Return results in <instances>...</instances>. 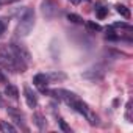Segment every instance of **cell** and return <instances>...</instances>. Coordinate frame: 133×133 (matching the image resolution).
I'll return each mask as SVG.
<instances>
[{
    "mask_svg": "<svg viewBox=\"0 0 133 133\" xmlns=\"http://www.w3.org/2000/svg\"><path fill=\"white\" fill-rule=\"evenodd\" d=\"M0 66L13 72H25L27 69V63L13 52L11 45H0Z\"/></svg>",
    "mask_w": 133,
    "mask_h": 133,
    "instance_id": "cell-1",
    "label": "cell"
},
{
    "mask_svg": "<svg viewBox=\"0 0 133 133\" xmlns=\"http://www.w3.org/2000/svg\"><path fill=\"white\" fill-rule=\"evenodd\" d=\"M35 27V11L31 8L25 10L24 16L21 17L19 21V25H17V35L19 36H28L30 31L33 30Z\"/></svg>",
    "mask_w": 133,
    "mask_h": 133,
    "instance_id": "cell-2",
    "label": "cell"
},
{
    "mask_svg": "<svg viewBox=\"0 0 133 133\" xmlns=\"http://www.w3.org/2000/svg\"><path fill=\"white\" fill-rule=\"evenodd\" d=\"M107 74V69L103 66H94V68L88 69L86 72L82 74V78L85 80H91V82H97V80H102Z\"/></svg>",
    "mask_w": 133,
    "mask_h": 133,
    "instance_id": "cell-3",
    "label": "cell"
},
{
    "mask_svg": "<svg viewBox=\"0 0 133 133\" xmlns=\"http://www.w3.org/2000/svg\"><path fill=\"white\" fill-rule=\"evenodd\" d=\"M41 11L45 19H53L58 14V3L55 0H44L41 5Z\"/></svg>",
    "mask_w": 133,
    "mask_h": 133,
    "instance_id": "cell-4",
    "label": "cell"
},
{
    "mask_svg": "<svg viewBox=\"0 0 133 133\" xmlns=\"http://www.w3.org/2000/svg\"><path fill=\"white\" fill-rule=\"evenodd\" d=\"M11 49H13V52L21 58V59H24L27 64L30 63V59H31V55H30V52L27 50V47L24 45V44H19V42H16V41H13L11 42Z\"/></svg>",
    "mask_w": 133,
    "mask_h": 133,
    "instance_id": "cell-5",
    "label": "cell"
},
{
    "mask_svg": "<svg viewBox=\"0 0 133 133\" xmlns=\"http://www.w3.org/2000/svg\"><path fill=\"white\" fill-rule=\"evenodd\" d=\"M24 94H25L27 105H28L30 108H35V107L38 105V97H36V94L31 91V88H30V86H25V88H24Z\"/></svg>",
    "mask_w": 133,
    "mask_h": 133,
    "instance_id": "cell-6",
    "label": "cell"
},
{
    "mask_svg": "<svg viewBox=\"0 0 133 133\" xmlns=\"http://www.w3.org/2000/svg\"><path fill=\"white\" fill-rule=\"evenodd\" d=\"M33 83L36 86H39L41 89H44V86H47V83H49V77L45 74H36L33 77Z\"/></svg>",
    "mask_w": 133,
    "mask_h": 133,
    "instance_id": "cell-7",
    "label": "cell"
},
{
    "mask_svg": "<svg viewBox=\"0 0 133 133\" xmlns=\"http://www.w3.org/2000/svg\"><path fill=\"white\" fill-rule=\"evenodd\" d=\"M33 122L38 125V128H41V130H44L45 128V125H47V122H45V119H44V116L42 114H39V113H35L33 114Z\"/></svg>",
    "mask_w": 133,
    "mask_h": 133,
    "instance_id": "cell-8",
    "label": "cell"
},
{
    "mask_svg": "<svg viewBox=\"0 0 133 133\" xmlns=\"http://www.w3.org/2000/svg\"><path fill=\"white\" fill-rule=\"evenodd\" d=\"M5 94H6L8 97H11V99H17V97H19V91H17V88H16L14 85H8V86L5 88Z\"/></svg>",
    "mask_w": 133,
    "mask_h": 133,
    "instance_id": "cell-9",
    "label": "cell"
},
{
    "mask_svg": "<svg viewBox=\"0 0 133 133\" xmlns=\"http://www.w3.org/2000/svg\"><path fill=\"white\" fill-rule=\"evenodd\" d=\"M0 130H2L3 133H16V127L11 125V124L6 122V121H2V122H0Z\"/></svg>",
    "mask_w": 133,
    "mask_h": 133,
    "instance_id": "cell-10",
    "label": "cell"
},
{
    "mask_svg": "<svg viewBox=\"0 0 133 133\" xmlns=\"http://www.w3.org/2000/svg\"><path fill=\"white\" fill-rule=\"evenodd\" d=\"M116 11L122 16V17H125V19H130V10L125 6V5H116Z\"/></svg>",
    "mask_w": 133,
    "mask_h": 133,
    "instance_id": "cell-11",
    "label": "cell"
},
{
    "mask_svg": "<svg viewBox=\"0 0 133 133\" xmlns=\"http://www.w3.org/2000/svg\"><path fill=\"white\" fill-rule=\"evenodd\" d=\"M86 28H88L89 31H100V30H102V27H100L99 24L92 22V21H88V22H86Z\"/></svg>",
    "mask_w": 133,
    "mask_h": 133,
    "instance_id": "cell-12",
    "label": "cell"
},
{
    "mask_svg": "<svg viewBox=\"0 0 133 133\" xmlns=\"http://www.w3.org/2000/svg\"><path fill=\"white\" fill-rule=\"evenodd\" d=\"M68 21H71V22H74V24H82V22H83V19H82L78 14H74V13H69V14H68Z\"/></svg>",
    "mask_w": 133,
    "mask_h": 133,
    "instance_id": "cell-13",
    "label": "cell"
},
{
    "mask_svg": "<svg viewBox=\"0 0 133 133\" xmlns=\"http://www.w3.org/2000/svg\"><path fill=\"white\" fill-rule=\"evenodd\" d=\"M105 38H107V39H111V41H117V39H119V36L113 31V28H107V35H105Z\"/></svg>",
    "mask_w": 133,
    "mask_h": 133,
    "instance_id": "cell-14",
    "label": "cell"
},
{
    "mask_svg": "<svg viewBox=\"0 0 133 133\" xmlns=\"http://www.w3.org/2000/svg\"><path fill=\"white\" fill-rule=\"evenodd\" d=\"M125 119L128 122H133V116H131V102L127 103V110H125Z\"/></svg>",
    "mask_w": 133,
    "mask_h": 133,
    "instance_id": "cell-15",
    "label": "cell"
},
{
    "mask_svg": "<svg viewBox=\"0 0 133 133\" xmlns=\"http://www.w3.org/2000/svg\"><path fill=\"white\" fill-rule=\"evenodd\" d=\"M96 14H97V17H99V19H103V17L108 14V8H97Z\"/></svg>",
    "mask_w": 133,
    "mask_h": 133,
    "instance_id": "cell-16",
    "label": "cell"
},
{
    "mask_svg": "<svg viewBox=\"0 0 133 133\" xmlns=\"http://www.w3.org/2000/svg\"><path fill=\"white\" fill-rule=\"evenodd\" d=\"M47 77H49V80H64V78H66L64 74H56V72H53V74H50V75H47Z\"/></svg>",
    "mask_w": 133,
    "mask_h": 133,
    "instance_id": "cell-17",
    "label": "cell"
},
{
    "mask_svg": "<svg viewBox=\"0 0 133 133\" xmlns=\"http://www.w3.org/2000/svg\"><path fill=\"white\" fill-rule=\"evenodd\" d=\"M59 127H61V128H63L64 131H71V128L68 127V124H66L64 121H59Z\"/></svg>",
    "mask_w": 133,
    "mask_h": 133,
    "instance_id": "cell-18",
    "label": "cell"
},
{
    "mask_svg": "<svg viewBox=\"0 0 133 133\" xmlns=\"http://www.w3.org/2000/svg\"><path fill=\"white\" fill-rule=\"evenodd\" d=\"M5 28H6V25H5V22L0 19V36L3 35V31H5Z\"/></svg>",
    "mask_w": 133,
    "mask_h": 133,
    "instance_id": "cell-19",
    "label": "cell"
},
{
    "mask_svg": "<svg viewBox=\"0 0 133 133\" xmlns=\"http://www.w3.org/2000/svg\"><path fill=\"white\" fill-rule=\"evenodd\" d=\"M13 2H17V0H0V5H3V3H13Z\"/></svg>",
    "mask_w": 133,
    "mask_h": 133,
    "instance_id": "cell-20",
    "label": "cell"
},
{
    "mask_svg": "<svg viewBox=\"0 0 133 133\" xmlns=\"http://www.w3.org/2000/svg\"><path fill=\"white\" fill-rule=\"evenodd\" d=\"M5 82H6V77H5L2 72H0V83H5Z\"/></svg>",
    "mask_w": 133,
    "mask_h": 133,
    "instance_id": "cell-21",
    "label": "cell"
},
{
    "mask_svg": "<svg viewBox=\"0 0 133 133\" xmlns=\"http://www.w3.org/2000/svg\"><path fill=\"white\" fill-rule=\"evenodd\" d=\"M71 2H72V3H74V5H78V3H80V2H82V0H71Z\"/></svg>",
    "mask_w": 133,
    "mask_h": 133,
    "instance_id": "cell-22",
    "label": "cell"
}]
</instances>
